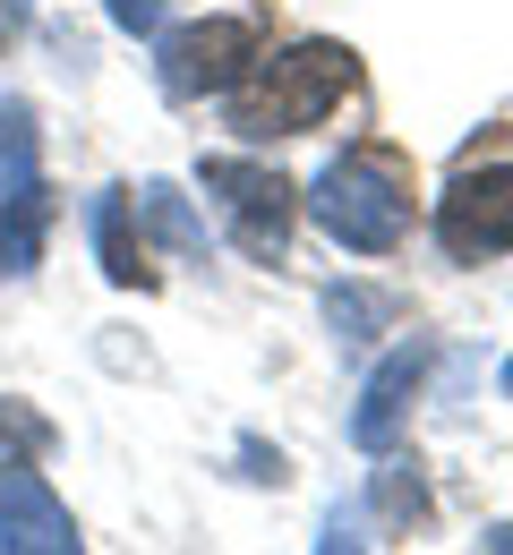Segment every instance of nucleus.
<instances>
[{
  "instance_id": "nucleus-16",
  "label": "nucleus",
  "mask_w": 513,
  "mask_h": 555,
  "mask_svg": "<svg viewBox=\"0 0 513 555\" xmlns=\"http://www.w3.org/2000/svg\"><path fill=\"white\" fill-rule=\"evenodd\" d=\"M488 555H513V530H497V539H488Z\"/></svg>"
},
{
  "instance_id": "nucleus-5",
  "label": "nucleus",
  "mask_w": 513,
  "mask_h": 555,
  "mask_svg": "<svg viewBox=\"0 0 513 555\" xmlns=\"http://www.w3.org/2000/svg\"><path fill=\"white\" fill-rule=\"evenodd\" d=\"M206 197L222 206L240 257H257V266L283 257V240H292V189L266 163H206Z\"/></svg>"
},
{
  "instance_id": "nucleus-9",
  "label": "nucleus",
  "mask_w": 513,
  "mask_h": 555,
  "mask_svg": "<svg viewBox=\"0 0 513 555\" xmlns=\"http://www.w3.org/2000/svg\"><path fill=\"white\" fill-rule=\"evenodd\" d=\"M94 248H103V274L112 282H146V248L129 240V197H94Z\"/></svg>"
},
{
  "instance_id": "nucleus-2",
  "label": "nucleus",
  "mask_w": 513,
  "mask_h": 555,
  "mask_svg": "<svg viewBox=\"0 0 513 555\" xmlns=\"http://www.w3.org/2000/svg\"><path fill=\"white\" fill-rule=\"evenodd\" d=\"M308 214H317L343 248L385 257V248L402 240V222H411V189H402V171H394L385 154H343V163H325Z\"/></svg>"
},
{
  "instance_id": "nucleus-1",
  "label": "nucleus",
  "mask_w": 513,
  "mask_h": 555,
  "mask_svg": "<svg viewBox=\"0 0 513 555\" xmlns=\"http://www.w3.org/2000/svg\"><path fill=\"white\" fill-rule=\"evenodd\" d=\"M351 52L343 43H292V52H274L257 86L240 94V129L248 138H299V129H317L343 94H351Z\"/></svg>"
},
{
  "instance_id": "nucleus-12",
  "label": "nucleus",
  "mask_w": 513,
  "mask_h": 555,
  "mask_svg": "<svg viewBox=\"0 0 513 555\" xmlns=\"http://www.w3.org/2000/svg\"><path fill=\"white\" fill-rule=\"evenodd\" d=\"M317 555H368L360 513H351V504H334V513H325V530H317Z\"/></svg>"
},
{
  "instance_id": "nucleus-17",
  "label": "nucleus",
  "mask_w": 513,
  "mask_h": 555,
  "mask_svg": "<svg viewBox=\"0 0 513 555\" xmlns=\"http://www.w3.org/2000/svg\"><path fill=\"white\" fill-rule=\"evenodd\" d=\"M505 402H513V359H505Z\"/></svg>"
},
{
  "instance_id": "nucleus-8",
  "label": "nucleus",
  "mask_w": 513,
  "mask_h": 555,
  "mask_svg": "<svg viewBox=\"0 0 513 555\" xmlns=\"http://www.w3.org/2000/svg\"><path fill=\"white\" fill-rule=\"evenodd\" d=\"M420 376H428V350L402 343L376 376L360 385V411H351V444L360 453H385L394 444V427H402V411H411V393H420Z\"/></svg>"
},
{
  "instance_id": "nucleus-14",
  "label": "nucleus",
  "mask_w": 513,
  "mask_h": 555,
  "mask_svg": "<svg viewBox=\"0 0 513 555\" xmlns=\"http://www.w3.org/2000/svg\"><path fill=\"white\" fill-rule=\"evenodd\" d=\"M154 17H163V0H112V26L120 35H146Z\"/></svg>"
},
{
  "instance_id": "nucleus-6",
  "label": "nucleus",
  "mask_w": 513,
  "mask_h": 555,
  "mask_svg": "<svg viewBox=\"0 0 513 555\" xmlns=\"http://www.w3.org/2000/svg\"><path fill=\"white\" fill-rule=\"evenodd\" d=\"M437 240H445V257H505L513 248V163L453 171V189L437 197Z\"/></svg>"
},
{
  "instance_id": "nucleus-7",
  "label": "nucleus",
  "mask_w": 513,
  "mask_h": 555,
  "mask_svg": "<svg viewBox=\"0 0 513 555\" xmlns=\"http://www.w3.org/2000/svg\"><path fill=\"white\" fill-rule=\"evenodd\" d=\"M0 555H77V521L26 462L0 470Z\"/></svg>"
},
{
  "instance_id": "nucleus-3",
  "label": "nucleus",
  "mask_w": 513,
  "mask_h": 555,
  "mask_svg": "<svg viewBox=\"0 0 513 555\" xmlns=\"http://www.w3.org/2000/svg\"><path fill=\"white\" fill-rule=\"evenodd\" d=\"M43 240H52V180L35 154V112L0 103V274H35Z\"/></svg>"
},
{
  "instance_id": "nucleus-11",
  "label": "nucleus",
  "mask_w": 513,
  "mask_h": 555,
  "mask_svg": "<svg viewBox=\"0 0 513 555\" xmlns=\"http://www.w3.org/2000/svg\"><path fill=\"white\" fill-rule=\"evenodd\" d=\"M325 317H334V334H343V343H368V325H385V299H376V291H334V299H325Z\"/></svg>"
},
{
  "instance_id": "nucleus-15",
  "label": "nucleus",
  "mask_w": 513,
  "mask_h": 555,
  "mask_svg": "<svg viewBox=\"0 0 513 555\" xmlns=\"http://www.w3.org/2000/svg\"><path fill=\"white\" fill-rule=\"evenodd\" d=\"M17 35H26V0H0V52H9Z\"/></svg>"
},
{
  "instance_id": "nucleus-4",
  "label": "nucleus",
  "mask_w": 513,
  "mask_h": 555,
  "mask_svg": "<svg viewBox=\"0 0 513 555\" xmlns=\"http://www.w3.org/2000/svg\"><path fill=\"white\" fill-rule=\"evenodd\" d=\"M257 61V26L248 17H197L180 35H163V94L197 103V94H231Z\"/></svg>"
},
{
  "instance_id": "nucleus-10",
  "label": "nucleus",
  "mask_w": 513,
  "mask_h": 555,
  "mask_svg": "<svg viewBox=\"0 0 513 555\" xmlns=\"http://www.w3.org/2000/svg\"><path fill=\"white\" fill-rule=\"evenodd\" d=\"M138 214H146L180 257H206V231L189 222V206H180V189H171V180H146V189H138Z\"/></svg>"
},
{
  "instance_id": "nucleus-13",
  "label": "nucleus",
  "mask_w": 513,
  "mask_h": 555,
  "mask_svg": "<svg viewBox=\"0 0 513 555\" xmlns=\"http://www.w3.org/2000/svg\"><path fill=\"white\" fill-rule=\"evenodd\" d=\"M35 444H43V418H26V411L0 402V470H9V453H35Z\"/></svg>"
}]
</instances>
